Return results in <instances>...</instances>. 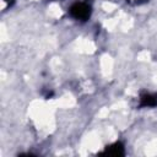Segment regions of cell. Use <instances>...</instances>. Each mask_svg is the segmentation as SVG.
<instances>
[{"instance_id": "obj_1", "label": "cell", "mask_w": 157, "mask_h": 157, "mask_svg": "<svg viewBox=\"0 0 157 157\" xmlns=\"http://www.w3.org/2000/svg\"><path fill=\"white\" fill-rule=\"evenodd\" d=\"M90 6L83 2H76L70 9V13L77 20H86L87 17H90Z\"/></svg>"}, {"instance_id": "obj_2", "label": "cell", "mask_w": 157, "mask_h": 157, "mask_svg": "<svg viewBox=\"0 0 157 157\" xmlns=\"http://www.w3.org/2000/svg\"><path fill=\"white\" fill-rule=\"evenodd\" d=\"M142 104L144 105H156L157 104V94H147L142 97Z\"/></svg>"}]
</instances>
